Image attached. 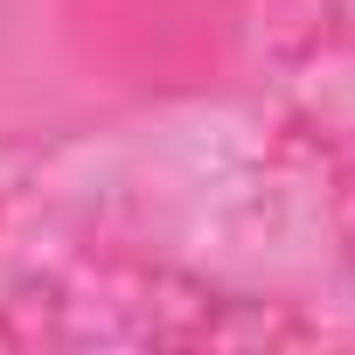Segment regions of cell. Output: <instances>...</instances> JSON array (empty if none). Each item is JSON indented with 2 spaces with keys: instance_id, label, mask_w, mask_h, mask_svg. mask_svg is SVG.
Instances as JSON below:
<instances>
[]
</instances>
